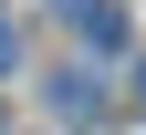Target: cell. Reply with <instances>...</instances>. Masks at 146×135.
<instances>
[{
    "label": "cell",
    "instance_id": "1",
    "mask_svg": "<svg viewBox=\"0 0 146 135\" xmlns=\"http://www.w3.org/2000/svg\"><path fill=\"white\" fill-rule=\"evenodd\" d=\"M63 21L84 31L94 52H104V42H125V11H115V0H63Z\"/></svg>",
    "mask_w": 146,
    "mask_h": 135
},
{
    "label": "cell",
    "instance_id": "2",
    "mask_svg": "<svg viewBox=\"0 0 146 135\" xmlns=\"http://www.w3.org/2000/svg\"><path fill=\"white\" fill-rule=\"evenodd\" d=\"M11 52H21V42H11V21H0V73H11Z\"/></svg>",
    "mask_w": 146,
    "mask_h": 135
},
{
    "label": "cell",
    "instance_id": "3",
    "mask_svg": "<svg viewBox=\"0 0 146 135\" xmlns=\"http://www.w3.org/2000/svg\"><path fill=\"white\" fill-rule=\"evenodd\" d=\"M136 104H146V83H136Z\"/></svg>",
    "mask_w": 146,
    "mask_h": 135
}]
</instances>
